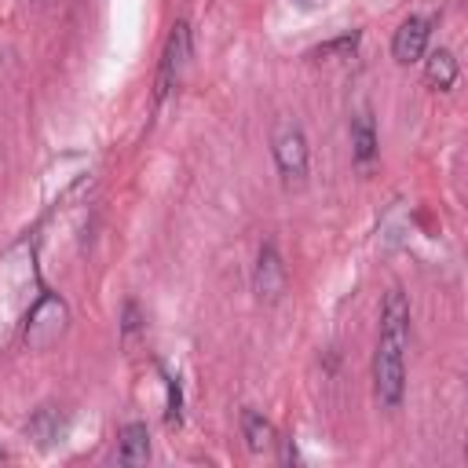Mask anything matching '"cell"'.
<instances>
[{
	"instance_id": "1",
	"label": "cell",
	"mask_w": 468,
	"mask_h": 468,
	"mask_svg": "<svg viewBox=\"0 0 468 468\" xmlns=\"http://www.w3.org/2000/svg\"><path fill=\"white\" fill-rule=\"evenodd\" d=\"M406 344H410V303L402 289H388L380 303V333L373 351V388L384 406H399L406 391Z\"/></svg>"
},
{
	"instance_id": "2",
	"label": "cell",
	"mask_w": 468,
	"mask_h": 468,
	"mask_svg": "<svg viewBox=\"0 0 468 468\" xmlns=\"http://www.w3.org/2000/svg\"><path fill=\"white\" fill-rule=\"evenodd\" d=\"M271 150H274V165H278L282 179L289 186H300L307 179V139H303V128L296 121H282L274 128Z\"/></svg>"
},
{
	"instance_id": "3",
	"label": "cell",
	"mask_w": 468,
	"mask_h": 468,
	"mask_svg": "<svg viewBox=\"0 0 468 468\" xmlns=\"http://www.w3.org/2000/svg\"><path fill=\"white\" fill-rule=\"evenodd\" d=\"M190 62V26L186 22H176L168 40H165V51H161V69H157V84H154V99L161 102L183 77Z\"/></svg>"
},
{
	"instance_id": "4",
	"label": "cell",
	"mask_w": 468,
	"mask_h": 468,
	"mask_svg": "<svg viewBox=\"0 0 468 468\" xmlns=\"http://www.w3.org/2000/svg\"><path fill=\"white\" fill-rule=\"evenodd\" d=\"M66 325V307L62 300L55 296H44L33 311H29V322H26V344L29 347H48Z\"/></svg>"
},
{
	"instance_id": "5",
	"label": "cell",
	"mask_w": 468,
	"mask_h": 468,
	"mask_svg": "<svg viewBox=\"0 0 468 468\" xmlns=\"http://www.w3.org/2000/svg\"><path fill=\"white\" fill-rule=\"evenodd\" d=\"M252 292L263 303H274L285 292V263L274 252V245H263L256 256V271H252Z\"/></svg>"
},
{
	"instance_id": "6",
	"label": "cell",
	"mask_w": 468,
	"mask_h": 468,
	"mask_svg": "<svg viewBox=\"0 0 468 468\" xmlns=\"http://www.w3.org/2000/svg\"><path fill=\"white\" fill-rule=\"evenodd\" d=\"M428 18H420V15H410L399 29H395V37H391V55H395V62H402V66H410V62H417V58H424V51H428Z\"/></svg>"
},
{
	"instance_id": "7",
	"label": "cell",
	"mask_w": 468,
	"mask_h": 468,
	"mask_svg": "<svg viewBox=\"0 0 468 468\" xmlns=\"http://www.w3.org/2000/svg\"><path fill=\"white\" fill-rule=\"evenodd\" d=\"M117 461L128 464V468H139V464L150 461V431H146V424L132 420V424L121 428V435H117Z\"/></svg>"
},
{
	"instance_id": "8",
	"label": "cell",
	"mask_w": 468,
	"mask_h": 468,
	"mask_svg": "<svg viewBox=\"0 0 468 468\" xmlns=\"http://www.w3.org/2000/svg\"><path fill=\"white\" fill-rule=\"evenodd\" d=\"M424 80H428L431 88H439V91L453 88V80H457V58H453L450 48L428 51V58H424Z\"/></svg>"
},
{
	"instance_id": "9",
	"label": "cell",
	"mask_w": 468,
	"mask_h": 468,
	"mask_svg": "<svg viewBox=\"0 0 468 468\" xmlns=\"http://www.w3.org/2000/svg\"><path fill=\"white\" fill-rule=\"evenodd\" d=\"M351 157L362 168H369L373 157H377V135H373V117L369 113H358L351 121Z\"/></svg>"
},
{
	"instance_id": "10",
	"label": "cell",
	"mask_w": 468,
	"mask_h": 468,
	"mask_svg": "<svg viewBox=\"0 0 468 468\" xmlns=\"http://www.w3.org/2000/svg\"><path fill=\"white\" fill-rule=\"evenodd\" d=\"M241 439H245L249 453H263V450L274 446V428H271V420H267L263 413L245 410V413H241Z\"/></svg>"
},
{
	"instance_id": "11",
	"label": "cell",
	"mask_w": 468,
	"mask_h": 468,
	"mask_svg": "<svg viewBox=\"0 0 468 468\" xmlns=\"http://www.w3.org/2000/svg\"><path fill=\"white\" fill-rule=\"evenodd\" d=\"M29 435L40 442V446H51L58 435H62V413L55 406H40L37 417L29 420Z\"/></svg>"
},
{
	"instance_id": "12",
	"label": "cell",
	"mask_w": 468,
	"mask_h": 468,
	"mask_svg": "<svg viewBox=\"0 0 468 468\" xmlns=\"http://www.w3.org/2000/svg\"><path fill=\"white\" fill-rule=\"evenodd\" d=\"M355 44H358V33H344V37H336V40H329V44L314 48V51H311V58H329V55H351V51H355Z\"/></svg>"
},
{
	"instance_id": "13",
	"label": "cell",
	"mask_w": 468,
	"mask_h": 468,
	"mask_svg": "<svg viewBox=\"0 0 468 468\" xmlns=\"http://www.w3.org/2000/svg\"><path fill=\"white\" fill-rule=\"evenodd\" d=\"M179 406H183V399H179V384H176V377H168V424H179Z\"/></svg>"
},
{
	"instance_id": "14",
	"label": "cell",
	"mask_w": 468,
	"mask_h": 468,
	"mask_svg": "<svg viewBox=\"0 0 468 468\" xmlns=\"http://www.w3.org/2000/svg\"><path fill=\"white\" fill-rule=\"evenodd\" d=\"M292 4H300V7H318L322 0H292Z\"/></svg>"
},
{
	"instance_id": "15",
	"label": "cell",
	"mask_w": 468,
	"mask_h": 468,
	"mask_svg": "<svg viewBox=\"0 0 468 468\" xmlns=\"http://www.w3.org/2000/svg\"><path fill=\"white\" fill-rule=\"evenodd\" d=\"M0 457H4V450H0Z\"/></svg>"
}]
</instances>
